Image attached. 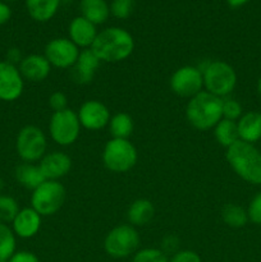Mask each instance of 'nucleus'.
<instances>
[{
  "label": "nucleus",
  "instance_id": "1",
  "mask_svg": "<svg viewBox=\"0 0 261 262\" xmlns=\"http://www.w3.org/2000/svg\"><path fill=\"white\" fill-rule=\"evenodd\" d=\"M91 50L104 63H119L132 55L133 36L120 27H107L97 33Z\"/></svg>",
  "mask_w": 261,
  "mask_h": 262
},
{
  "label": "nucleus",
  "instance_id": "2",
  "mask_svg": "<svg viewBox=\"0 0 261 262\" xmlns=\"http://www.w3.org/2000/svg\"><path fill=\"white\" fill-rule=\"evenodd\" d=\"M225 158L240 178L250 184H261V151L252 143L237 141L227 148Z\"/></svg>",
  "mask_w": 261,
  "mask_h": 262
},
{
  "label": "nucleus",
  "instance_id": "3",
  "mask_svg": "<svg viewBox=\"0 0 261 262\" xmlns=\"http://www.w3.org/2000/svg\"><path fill=\"white\" fill-rule=\"evenodd\" d=\"M186 118L196 129H212L223 119V99L204 90L189 99L186 107Z\"/></svg>",
  "mask_w": 261,
  "mask_h": 262
},
{
  "label": "nucleus",
  "instance_id": "4",
  "mask_svg": "<svg viewBox=\"0 0 261 262\" xmlns=\"http://www.w3.org/2000/svg\"><path fill=\"white\" fill-rule=\"evenodd\" d=\"M199 68L202 72L205 91L220 99L228 97L234 91L237 86V73L227 61L209 60Z\"/></svg>",
  "mask_w": 261,
  "mask_h": 262
},
{
  "label": "nucleus",
  "instance_id": "5",
  "mask_svg": "<svg viewBox=\"0 0 261 262\" xmlns=\"http://www.w3.org/2000/svg\"><path fill=\"white\" fill-rule=\"evenodd\" d=\"M138 159L137 150L129 140L112 138L102 151V163L113 173H125L136 165Z\"/></svg>",
  "mask_w": 261,
  "mask_h": 262
},
{
  "label": "nucleus",
  "instance_id": "6",
  "mask_svg": "<svg viewBox=\"0 0 261 262\" xmlns=\"http://www.w3.org/2000/svg\"><path fill=\"white\" fill-rule=\"evenodd\" d=\"M141 243L137 229L130 224L113 228L104 239V250L113 258H127L135 255Z\"/></svg>",
  "mask_w": 261,
  "mask_h": 262
},
{
  "label": "nucleus",
  "instance_id": "7",
  "mask_svg": "<svg viewBox=\"0 0 261 262\" xmlns=\"http://www.w3.org/2000/svg\"><path fill=\"white\" fill-rule=\"evenodd\" d=\"M66 188L59 181L46 179L31 194V207L41 216H51L63 207L66 201Z\"/></svg>",
  "mask_w": 261,
  "mask_h": 262
},
{
  "label": "nucleus",
  "instance_id": "8",
  "mask_svg": "<svg viewBox=\"0 0 261 262\" xmlns=\"http://www.w3.org/2000/svg\"><path fill=\"white\" fill-rule=\"evenodd\" d=\"M81 123L74 110L66 109L53 113L49 122V135L59 146H71L78 140Z\"/></svg>",
  "mask_w": 261,
  "mask_h": 262
},
{
  "label": "nucleus",
  "instance_id": "9",
  "mask_svg": "<svg viewBox=\"0 0 261 262\" xmlns=\"http://www.w3.org/2000/svg\"><path fill=\"white\" fill-rule=\"evenodd\" d=\"M48 140L42 129L36 125H26L18 132L15 150L23 163L40 161L46 154Z\"/></svg>",
  "mask_w": 261,
  "mask_h": 262
},
{
  "label": "nucleus",
  "instance_id": "10",
  "mask_svg": "<svg viewBox=\"0 0 261 262\" xmlns=\"http://www.w3.org/2000/svg\"><path fill=\"white\" fill-rule=\"evenodd\" d=\"M169 84L171 91L176 95L191 99L204 91V78H202L201 69L194 66L181 67L171 74Z\"/></svg>",
  "mask_w": 261,
  "mask_h": 262
},
{
  "label": "nucleus",
  "instance_id": "11",
  "mask_svg": "<svg viewBox=\"0 0 261 262\" xmlns=\"http://www.w3.org/2000/svg\"><path fill=\"white\" fill-rule=\"evenodd\" d=\"M79 53L81 50L69 38L58 37L46 43L44 55L51 67L69 69L76 64Z\"/></svg>",
  "mask_w": 261,
  "mask_h": 262
},
{
  "label": "nucleus",
  "instance_id": "12",
  "mask_svg": "<svg viewBox=\"0 0 261 262\" xmlns=\"http://www.w3.org/2000/svg\"><path fill=\"white\" fill-rule=\"evenodd\" d=\"M25 90V79L20 74L18 66L0 61V100L12 102L19 99Z\"/></svg>",
  "mask_w": 261,
  "mask_h": 262
},
{
  "label": "nucleus",
  "instance_id": "13",
  "mask_svg": "<svg viewBox=\"0 0 261 262\" xmlns=\"http://www.w3.org/2000/svg\"><path fill=\"white\" fill-rule=\"evenodd\" d=\"M79 123L81 127L89 130H99L106 127L110 122L109 109L105 104L99 100H87L79 106L78 112Z\"/></svg>",
  "mask_w": 261,
  "mask_h": 262
},
{
  "label": "nucleus",
  "instance_id": "14",
  "mask_svg": "<svg viewBox=\"0 0 261 262\" xmlns=\"http://www.w3.org/2000/svg\"><path fill=\"white\" fill-rule=\"evenodd\" d=\"M38 166L48 181H59L71 171L72 159L66 152L51 151L44 155L38 161Z\"/></svg>",
  "mask_w": 261,
  "mask_h": 262
},
{
  "label": "nucleus",
  "instance_id": "15",
  "mask_svg": "<svg viewBox=\"0 0 261 262\" xmlns=\"http://www.w3.org/2000/svg\"><path fill=\"white\" fill-rule=\"evenodd\" d=\"M10 224H12V229L15 237L22 238V239H30L40 232L42 216L32 207H25L18 211Z\"/></svg>",
  "mask_w": 261,
  "mask_h": 262
},
{
  "label": "nucleus",
  "instance_id": "16",
  "mask_svg": "<svg viewBox=\"0 0 261 262\" xmlns=\"http://www.w3.org/2000/svg\"><path fill=\"white\" fill-rule=\"evenodd\" d=\"M18 69L25 81L37 83L48 78L51 72V66L45 55L31 54V55L23 56L20 63L18 64Z\"/></svg>",
  "mask_w": 261,
  "mask_h": 262
},
{
  "label": "nucleus",
  "instance_id": "17",
  "mask_svg": "<svg viewBox=\"0 0 261 262\" xmlns=\"http://www.w3.org/2000/svg\"><path fill=\"white\" fill-rule=\"evenodd\" d=\"M100 64L101 61L91 49L81 50L76 64L72 67V78L78 84L91 83Z\"/></svg>",
  "mask_w": 261,
  "mask_h": 262
},
{
  "label": "nucleus",
  "instance_id": "18",
  "mask_svg": "<svg viewBox=\"0 0 261 262\" xmlns=\"http://www.w3.org/2000/svg\"><path fill=\"white\" fill-rule=\"evenodd\" d=\"M96 26L83 18L82 15L73 18L69 23L68 35L69 40L74 43L78 49H91L92 43L95 42V38L97 36Z\"/></svg>",
  "mask_w": 261,
  "mask_h": 262
},
{
  "label": "nucleus",
  "instance_id": "19",
  "mask_svg": "<svg viewBox=\"0 0 261 262\" xmlns=\"http://www.w3.org/2000/svg\"><path fill=\"white\" fill-rule=\"evenodd\" d=\"M238 136L243 142L252 143L261 141V113L247 112L237 120Z\"/></svg>",
  "mask_w": 261,
  "mask_h": 262
},
{
  "label": "nucleus",
  "instance_id": "20",
  "mask_svg": "<svg viewBox=\"0 0 261 262\" xmlns=\"http://www.w3.org/2000/svg\"><path fill=\"white\" fill-rule=\"evenodd\" d=\"M155 207L147 199H138L130 204L127 211V220L132 227H143L153 220Z\"/></svg>",
  "mask_w": 261,
  "mask_h": 262
},
{
  "label": "nucleus",
  "instance_id": "21",
  "mask_svg": "<svg viewBox=\"0 0 261 262\" xmlns=\"http://www.w3.org/2000/svg\"><path fill=\"white\" fill-rule=\"evenodd\" d=\"M14 177L15 181H17L20 186L25 187V188L27 189H31V191L36 189L38 186H41V184L46 181V178L44 177L38 164L36 165V164L32 163H22L20 165H18L17 168H15Z\"/></svg>",
  "mask_w": 261,
  "mask_h": 262
},
{
  "label": "nucleus",
  "instance_id": "22",
  "mask_svg": "<svg viewBox=\"0 0 261 262\" xmlns=\"http://www.w3.org/2000/svg\"><path fill=\"white\" fill-rule=\"evenodd\" d=\"M79 9L82 17L95 26L105 23L110 15V5L106 0H81Z\"/></svg>",
  "mask_w": 261,
  "mask_h": 262
},
{
  "label": "nucleus",
  "instance_id": "23",
  "mask_svg": "<svg viewBox=\"0 0 261 262\" xmlns=\"http://www.w3.org/2000/svg\"><path fill=\"white\" fill-rule=\"evenodd\" d=\"M60 0H26V9L36 22H48L56 14Z\"/></svg>",
  "mask_w": 261,
  "mask_h": 262
},
{
  "label": "nucleus",
  "instance_id": "24",
  "mask_svg": "<svg viewBox=\"0 0 261 262\" xmlns=\"http://www.w3.org/2000/svg\"><path fill=\"white\" fill-rule=\"evenodd\" d=\"M107 127H109V132L113 138L129 140L133 133L135 123H133L132 117L127 113H117L110 118Z\"/></svg>",
  "mask_w": 261,
  "mask_h": 262
},
{
  "label": "nucleus",
  "instance_id": "25",
  "mask_svg": "<svg viewBox=\"0 0 261 262\" xmlns=\"http://www.w3.org/2000/svg\"><path fill=\"white\" fill-rule=\"evenodd\" d=\"M212 129H214L215 140L223 147L228 148L232 145H234L237 141H240L237 122H233V120H228L223 118Z\"/></svg>",
  "mask_w": 261,
  "mask_h": 262
},
{
  "label": "nucleus",
  "instance_id": "26",
  "mask_svg": "<svg viewBox=\"0 0 261 262\" xmlns=\"http://www.w3.org/2000/svg\"><path fill=\"white\" fill-rule=\"evenodd\" d=\"M222 219L228 227L240 229L248 223L247 210L235 204H225L222 209Z\"/></svg>",
  "mask_w": 261,
  "mask_h": 262
},
{
  "label": "nucleus",
  "instance_id": "27",
  "mask_svg": "<svg viewBox=\"0 0 261 262\" xmlns=\"http://www.w3.org/2000/svg\"><path fill=\"white\" fill-rule=\"evenodd\" d=\"M17 251V237L12 227L0 222V258L9 260Z\"/></svg>",
  "mask_w": 261,
  "mask_h": 262
},
{
  "label": "nucleus",
  "instance_id": "28",
  "mask_svg": "<svg viewBox=\"0 0 261 262\" xmlns=\"http://www.w3.org/2000/svg\"><path fill=\"white\" fill-rule=\"evenodd\" d=\"M19 210L17 200L8 194H0V222L5 224L12 223Z\"/></svg>",
  "mask_w": 261,
  "mask_h": 262
},
{
  "label": "nucleus",
  "instance_id": "29",
  "mask_svg": "<svg viewBox=\"0 0 261 262\" xmlns=\"http://www.w3.org/2000/svg\"><path fill=\"white\" fill-rule=\"evenodd\" d=\"M132 262H169V258L160 248H142L133 255Z\"/></svg>",
  "mask_w": 261,
  "mask_h": 262
},
{
  "label": "nucleus",
  "instance_id": "30",
  "mask_svg": "<svg viewBox=\"0 0 261 262\" xmlns=\"http://www.w3.org/2000/svg\"><path fill=\"white\" fill-rule=\"evenodd\" d=\"M242 115L243 107L238 100L229 96L223 99V118H224V119L237 122Z\"/></svg>",
  "mask_w": 261,
  "mask_h": 262
},
{
  "label": "nucleus",
  "instance_id": "31",
  "mask_svg": "<svg viewBox=\"0 0 261 262\" xmlns=\"http://www.w3.org/2000/svg\"><path fill=\"white\" fill-rule=\"evenodd\" d=\"M135 9V0H113L110 4V14L118 19H127Z\"/></svg>",
  "mask_w": 261,
  "mask_h": 262
},
{
  "label": "nucleus",
  "instance_id": "32",
  "mask_svg": "<svg viewBox=\"0 0 261 262\" xmlns=\"http://www.w3.org/2000/svg\"><path fill=\"white\" fill-rule=\"evenodd\" d=\"M248 222L256 225H261V192H258L247 207Z\"/></svg>",
  "mask_w": 261,
  "mask_h": 262
},
{
  "label": "nucleus",
  "instance_id": "33",
  "mask_svg": "<svg viewBox=\"0 0 261 262\" xmlns=\"http://www.w3.org/2000/svg\"><path fill=\"white\" fill-rule=\"evenodd\" d=\"M49 106L51 107L54 113L68 109V97L61 91L53 92L49 97Z\"/></svg>",
  "mask_w": 261,
  "mask_h": 262
},
{
  "label": "nucleus",
  "instance_id": "34",
  "mask_svg": "<svg viewBox=\"0 0 261 262\" xmlns=\"http://www.w3.org/2000/svg\"><path fill=\"white\" fill-rule=\"evenodd\" d=\"M169 262H202L201 257L197 252L191 250H181L177 251L170 258Z\"/></svg>",
  "mask_w": 261,
  "mask_h": 262
},
{
  "label": "nucleus",
  "instance_id": "35",
  "mask_svg": "<svg viewBox=\"0 0 261 262\" xmlns=\"http://www.w3.org/2000/svg\"><path fill=\"white\" fill-rule=\"evenodd\" d=\"M8 262H40L37 256L30 251H15Z\"/></svg>",
  "mask_w": 261,
  "mask_h": 262
},
{
  "label": "nucleus",
  "instance_id": "36",
  "mask_svg": "<svg viewBox=\"0 0 261 262\" xmlns=\"http://www.w3.org/2000/svg\"><path fill=\"white\" fill-rule=\"evenodd\" d=\"M177 247H178V238L174 237V235H168L163 239V245H161L160 250L166 255L170 252H173L174 255L177 252Z\"/></svg>",
  "mask_w": 261,
  "mask_h": 262
},
{
  "label": "nucleus",
  "instance_id": "37",
  "mask_svg": "<svg viewBox=\"0 0 261 262\" xmlns=\"http://www.w3.org/2000/svg\"><path fill=\"white\" fill-rule=\"evenodd\" d=\"M10 18H12V9L8 5V3L0 0V26L9 22Z\"/></svg>",
  "mask_w": 261,
  "mask_h": 262
},
{
  "label": "nucleus",
  "instance_id": "38",
  "mask_svg": "<svg viewBox=\"0 0 261 262\" xmlns=\"http://www.w3.org/2000/svg\"><path fill=\"white\" fill-rule=\"evenodd\" d=\"M22 55H20V51L19 49L17 48H12L8 50L7 53V61L8 63H12L14 64V66H17V64L20 63V60H22Z\"/></svg>",
  "mask_w": 261,
  "mask_h": 262
},
{
  "label": "nucleus",
  "instance_id": "39",
  "mask_svg": "<svg viewBox=\"0 0 261 262\" xmlns=\"http://www.w3.org/2000/svg\"><path fill=\"white\" fill-rule=\"evenodd\" d=\"M225 2L228 3V5L232 8H240V7H243L245 4H247L250 0H225Z\"/></svg>",
  "mask_w": 261,
  "mask_h": 262
},
{
  "label": "nucleus",
  "instance_id": "40",
  "mask_svg": "<svg viewBox=\"0 0 261 262\" xmlns=\"http://www.w3.org/2000/svg\"><path fill=\"white\" fill-rule=\"evenodd\" d=\"M257 92H258V95L261 96V77L258 78V81H257Z\"/></svg>",
  "mask_w": 261,
  "mask_h": 262
},
{
  "label": "nucleus",
  "instance_id": "41",
  "mask_svg": "<svg viewBox=\"0 0 261 262\" xmlns=\"http://www.w3.org/2000/svg\"><path fill=\"white\" fill-rule=\"evenodd\" d=\"M3 2H5V3H9V2H17V0H3Z\"/></svg>",
  "mask_w": 261,
  "mask_h": 262
},
{
  "label": "nucleus",
  "instance_id": "42",
  "mask_svg": "<svg viewBox=\"0 0 261 262\" xmlns=\"http://www.w3.org/2000/svg\"><path fill=\"white\" fill-rule=\"evenodd\" d=\"M0 262H8V260H3V258H0Z\"/></svg>",
  "mask_w": 261,
  "mask_h": 262
}]
</instances>
